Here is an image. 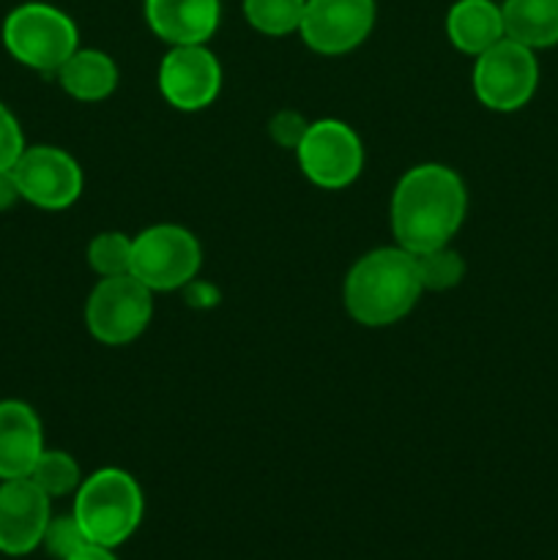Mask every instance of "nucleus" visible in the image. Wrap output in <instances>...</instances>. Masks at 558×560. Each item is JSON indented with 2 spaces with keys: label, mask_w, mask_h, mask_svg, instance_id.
<instances>
[{
  "label": "nucleus",
  "mask_w": 558,
  "mask_h": 560,
  "mask_svg": "<svg viewBox=\"0 0 558 560\" xmlns=\"http://www.w3.org/2000/svg\"><path fill=\"white\" fill-rule=\"evenodd\" d=\"M375 16V0H306L299 36L317 55L353 52L370 38Z\"/></svg>",
  "instance_id": "9b49d317"
},
{
  "label": "nucleus",
  "mask_w": 558,
  "mask_h": 560,
  "mask_svg": "<svg viewBox=\"0 0 558 560\" xmlns=\"http://www.w3.org/2000/svg\"><path fill=\"white\" fill-rule=\"evenodd\" d=\"M11 170L22 200L42 211H66L85 189L80 162L63 148L27 145Z\"/></svg>",
  "instance_id": "1a4fd4ad"
},
{
  "label": "nucleus",
  "mask_w": 558,
  "mask_h": 560,
  "mask_svg": "<svg viewBox=\"0 0 558 560\" xmlns=\"http://www.w3.org/2000/svg\"><path fill=\"white\" fill-rule=\"evenodd\" d=\"M85 530L80 528L74 514H60V517H49L47 530H44L42 547L49 552L55 560H69L71 556L88 547Z\"/></svg>",
  "instance_id": "4be33fe9"
},
{
  "label": "nucleus",
  "mask_w": 558,
  "mask_h": 560,
  "mask_svg": "<svg viewBox=\"0 0 558 560\" xmlns=\"http://www.w3.org/2000/svg\"><path fill=\"white\" fill-rule=\"evenodd\" d=\"M44 448L36 410L22 399H0V481L27 479Z\"/></svg>",
  "instance_id": "4468645a"
},
{
  "label": "nucleus",
  "mask_w": 558,
  "mask_h": 560,
  "mask_svg": "<svg viewBox=\"0 0 558 560\" xmlns=\"http://www.w3.org/2000/svg\"><path fill=\"white\" fill-rule=\"evenodd\" d=\"M446 38L463 55H481L507 38L503 14L496 0H454L446 11Z\"/></svg>",
  "instance_id": "2eb2a0df"
},
{
  "label": "nucleus",
  "mask_w": 558,
  "mask_h": 560,
  "mask_svg": "<svg viewBox=\"0 0 558 560\" xmlns=\"http://www.w3.org/2000/svg\"><path fill=\"white\" fill-rule=\"evenodd\" d=\"M88 541L98 547H120L135 536L146 514V498L135 476L124 468H98L85 476L74 492V509Z\"/></svg>",
  "instance_id": "7ed1b4c3"
},
{
  "label": "nucleus",
  "mask_w": 558,
  "mask_h": 560,
  "mask_svg": "<svg viewBox=\"0 0 558 560\" xmlns=\"http://www.w3.org/2000/svg\"><path fill=\"white\" fill-rule=\"evenodd\" d=\"M88 266L98 279L124 277L131 271V238L118 230H107V233L93 235L88 244Z\"/></svg>",
  "instance_id": "412c9836"
},
{
  "label": "nucleus",
  "mask_w": 558,
  "mask_h": 560,
  "mask_svg": "<svg viewBox=\"0 0 558 560\" xmlns=\"http://www.w3.org/2000/svg\"><path fill=\"white\" fill-rule=\"evenodd\" d=\"M151 317L153 293L131 273L98 279L85 301L88 331L107 348H124L140 339L151 326Z\"/></svg>",
  "instance_id": "423d86ee"
},
{
  "label": "nucleus",
  "mask_w": 558,
  "mask_h": 560,
  "mask_svg": "<svg viewBox=\"0 0 558 560\" xmlns=\"http://www.w3.org/2000/svg\"><path fill=\"white\" fill-rule=\"evenodd\" d=\"M421 293L425 288L416 271V257L397 244L361 255L342 284L345 310L364 328L399 323L419 304Z\"/></svg>",
  "instance_id": "f03ea898"
},
{
  "label": "nucleus",
  "mask_w": 558,
  "mask_h": 560,
  "mask_svg": "<svg viewBox=\"0 0 558 560\" xmlns=\"http://www.w3.org/2000/svg\"><path fill=\"white\" fill-rule=\"evenodd\" d=\"M184 290H186V301H189V306H213L219 301L217 290L206 282H197V279H191Z\"/></svg>",
  "instance_id": "a878e982"
},
{
  "label": "nucleus",
  "mask_w": 558,
  "mask_h": 560,
  "mask_svg": "<svg viewBox=\"0 0 558 560\" xmlns=\"http://www.w3.org/2000/svg\"><path fill=\"white\" fill-rule=\"evenodd\" d=\"M58 82L77 102H104L118 88V66L102 49L80 47L58 69Z\"/></svg>",
  "instance_id": "dca6fc26"
},
{
  "label": "nucleus",
  "mask_w": 558,
  "mask_h": 560,
  "mask_svg": "<svg viewBox=\"0 0 558 560\" xmlns=\"http://www.w3.org/2000/svg\"><path fill=\"white\" fill-rule=\"evenodd\" d=\"M202 266L200 241L181 224H153L131 238V277L151 293L184 290Z\"/></svg>",
  "instance_id": "39448f33"
},
{
  "label": "nucleus",
  "mask_w": 558,
  "mask_h": 560,
  "mask_svg": "<svg viewBox=\"0 0 558 560\" xmlns=\"http://www.w3.org/2000/svg\"><path fill=\"white\" fill-rule=\"evenodd\" d=\"M468 213V189L452 167L438 162L416 164L392 191V233L410 255L452 244Z\"/></svg>",
  "instance_id": "f257e3e1"
},
{
  "label": "nucleus",
  "mask_w": 558,
  "mask_h": 560,
  "mask_svg": "<svg viewBox=\"0 0 558 560\" xmlns=\"http://www.w3.org/2000/svg\"><path fill=\"white\" fill-rule=\"evenodd\" d=\"M69 560H118V558H115V552L109 550V547L88 545V547H82L77 556H71Z\"/></svg>",
  "instance_id": "bb28decb"
},
{
  "label": "nucleus",
  "mask_w": 558,
  "mask_h": 560,
  "mask_svg": "<svg viewBox=\"0 0 558 560\" xmlns=\"http://www.w3.org/2000/svg\"><path fill=\"white\" fill-rule=\"evenodd\" d=\"M414 257L425 293H446V290H454L465 279V260L457 249H452V244L421 252V255Z\"/></svg>",
  "instance_id": "aec40b11"
},
{
  "label": "nucleus",
  "mask_w": 558,
  "mask_h": 560,
  "mask_svg": "<svg viewBox=\"0 0 558 560\" xmlns=\"http://www.w3.org/2000/svg\"><path fill=\"white\" fill-rule=\"evenodd\" d=\"M503 33L528 49L558 44V0H503Z\"/></svg>",
  "instance_id": "f3484780"
},
{
  "label": "nucleus",
  "mask_w": 558,
  "mask_h": 560,
  "mask_svg": "<svg viewBox=\"0 0 558 560\" xmlns=\"http://www.w3.org/2000/svg\"><path fill=\"white\" fill-rule=\"evenodd\" d=\"M293 153L304 178L317 189H348L364 170V142L353 126L337 118L312 120Z\"/></svg>",
  "instance_id": "6e6552de"
},
{
  "label": "nucleus",
  "mask_w": 558,
  "mask_h": 560,
  "mask_svg": "<svg viewBox=\"0 0 558 560\" xmlns=\"http://www.w3.org/2000/svg\"><path fill=\"white\" fill-rule=\"evenodd\" d=\"M3 44L16 63L42 74H58L80 49V31L66 11L49 3H22L3 22Z\"/></svg>",
  "instance_id": "20e7f679"
},
{
  "label": "nucleus",
  "mask_w": 558,
  "mask_h": 560,
  "mask_svg": "<svg viewBox=\"0 0 558 560\" xmlns=\"http://www.w3.org/2000/svg\"><path fill=\"white\" fill-rule=\"evenodd\" d=\"M222 20L219 0H146V22L170 47L208 44Z\"/></svg>",
  "instance_id": "ddd939ff"
},
{
  "label": "nucleus",
  "mask_w": 558,
  "mask_h": 560,
  "mask_svg": "<svg viewBox=\"0 0 558 560\" xmlns=\"http://www.w3.org/2000/svg\"><path fill=\"white\" fill-rule=\"evenodd\" d=\"M159 93L181 113H200L219 98L222 91V63L208 44L170 47L159 63Z\"/></svg>",
  "instance_id": "9d476101"
},
{
  "label": "nucleus",
  "mask_w": 558,
  "mask_h": 560,
  "mask_svg": "<svg viewBox=\"0 0 558 560\" xmlns=\"http://www.w3.org/2000/svg\"><path fill=\"white\" fill-rule=\"evenodd\" d=\"M27 479H31L44 495L55 501V498L74 495V492L80 490L82 470L69 452H60V448H44L42 457L36 459V465H33Z\"/></svg>",
  "instance_id": "a211bd4d"
},
{
  "label": "nucleus",
  "mask_w": 558,
  "mask_h": 560,
  "mask_svg": "<svg viewBox=\"0 0 558 560\" xmlns=\"http://www.w3.org/2000/svg\"><path fill=\"white\" fill-rule=\"evenodd\" d=\"M312 120H306L304 115L295 113V109H279L268 120V137H271L274 145L284 148V151H295L299 142L304 140L306 129H310Z\"/></svg>",
  "instance_id": "5701e85b"
},
{
  "label": "nucleus",
  "mask_w": 558,
  "mask_h": 560,
  "mask_svg": "<svg viewBox=\"0 0 558 560\" xmlns=\"http://www.w3.org/2000/svg\"><path fill=\"white\" fill-rule=\"evenodd\" d=\"M306 0H244V16L263 36L299 33Z\"/></svg>",
  "instance_id": "6ab92c4d"
},
{
  "label": "nucleus",
  "mask_w": 558,
  "mask_h": 560,
  "mask_svg": "<svg viewBox=\"0 0 558 560\" xmlns=\"http://www.w3.org/2000/svg\"><path fill=\"white\" fill-rule=\"evenodd\" d=\"M25 135L16 115L0 102V170H11L25 151Z\"/></svg>",
  "instance_id": "b1692460"
},
{
  "label": "nucleus",
  "mask_w": 558,
  "mask_h": 560,
  "mask_svg": "<svg viewBox=\"0 0 558 560\" xmlns=\"http://www.w3.org/2000/svg\"><path fill=\"white\" fill-rule=\"evenodd\" d=\"M470 80L481 107L492 113H518L539 88V60L534 49L512 38H501L490 49L476 55Z\"/></svg>",
  "instance_id": "0eeeda50"
},
{
  "label": "nucleus",
  "mask_w": 558,
  "mask_h": 560,
  "mask_svg": "<svg viewBox=\"0 0 558 560\" xmlns=\"http://www.w3.org/2000/svg\"><path fill=\"white\" fill-rule=\"evenodd\" d=\"M22 200L20 186H16L14 170H0V213L11 211Z\"/></svg>",
  "instance_id": "393cba45"
},
{
  "label": "nucleus",
  "mask_w": 558,
  "mask_h": 560,
  "mask_svg": "<svg viewBox=\"0 0 558 560\" xmlns=\"http://www.w3.org/2000/svg\"><path fill=\"white\" fill-rule=\"evenodd\" d=\"M53 517V498L31 479L0 481V552L20 558L42 547Z\"/></svg>",
  "instance_id": "f8f14e48"
}]
</instances>
